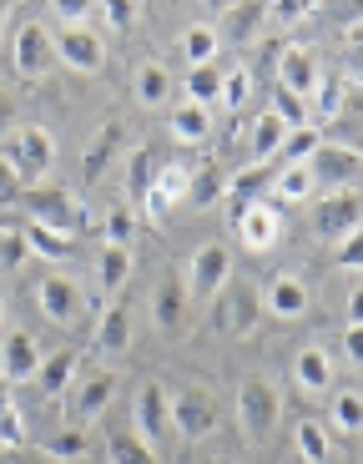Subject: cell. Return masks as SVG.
Segmentation results:
<instances>
[{
    "mask_svg": "<svg viewBox=\"0 0 363 464\" xmlns=\"http://www.w3.org/2000/svg\"><path fill=\"white\" fill-rule=\"evenodd\" d=\"M127 278H131V247L101 243V253H96V288H101V298H117L127 288Z\"/></svg>",
    "mask_w": 363,
    "mask_h": 464,
    "instance_id": "ffe728a7",
    "label": "cell"
},
{
    "mask_svg": "<svg viewBox=\"0 0 363 464\" xmlns=\"http://www.w3.org/2000/svg\"><path fill=\"white\" fill-rule=\"evenodd\" d=\"M5 21H11V5H5V0H0V31H5Z\"/></svg>",
    "mask_w": 363,
    "mask_h": 464,
    "instance_id": "11a10c76",
    "label": "cell"
},
{
    "mask_svg": "<svg viewBox=\"0 0 363 464\" xmlns=\"http://www.w3.org/2000/svg\"><path fill=\"white\" fill-rule=\"evenodd\" d=\"M21 202L31 208V222L51 227L56 237H66V243H76L86 232H101V218H96L81 198H71L66 187H21Z\"/></svg>",
    "mask_w": 363,
    "mask_h": 464,
    "instance_id": "6da1fadb",
    "label": "cell"
},
{
    "mask_svg": "<svg viewBox=\"0 0 363 464\" xmlns=\"http://www.w3.org/2000/svg\"><path fill=\"white\" fill-rule=\"evenodd\" d=\"M121 141H127V121H121V116L101 121V127L86 137V147H81V182H86V187H96V182L106 177V167L117 162Z\"/></svg>",
    "mask_w": 363,
    "mask_h": 464,
    "instance_id": "ba28073f",
    "label": "cell"
},
{
    "mask_svg": "<svg viewBox=\"0 0 363 464\" xmlns=\"http://www.w3.org/2000/svg\"><path fill=\"white\" fill-rule=\"evenodd\" d=\"M137 102L141 106H167L172 102V76H167V66H157V61L137 66Z\"/></svg>",
    "mask_w": 363,
    "mask_h": 464,
    "instance_id": "f1b7e54d",
    "label": "cell"
},
{
    "mask_svg": "<svg viewBox=\"0 0 363 464\" xmlns=\"http://www.w3.org/2000/svg\"><path fill=\"white\" fill-rule=\"evenodd\" d=\"M106 454H111V464H157V454L127 430H106Z\"/></svg>",
    "mask_w": 363,
    "mask_h": 464,
    "instance_id": "d6a6232c",
    "label": "cell"
},
{
    "mask_svg": "<svg viewBox=\"0 0 363 464\" xmlns=\"http://www.w3.org/2000/svg\"><path fill=\"white\" fill-rule=\"evenodd\" d=\"M263 308H268L272 318H303L308 314V288L298 278H272L268 283V293H263Z\"/></svg>",
    "mask_w": 363,
    "mask_h": 464,
    "instance_id": "603a6c76",
    "label": "cell"
},
{
    "mask_svg": "<svg viewBox=\"0 0 363 464\" xmlns=\"http://www.w3.org/2000/svg\"><path fill=\"white\" fill-rule=\"evenodd\" d=\"M152 177H157L152 151L137 147V151H131V172H127V202H141V198H147V192H152Z\"/></svg>",
    "mask_w": 363,
    "mask_h": 464,
    "instance_id": "74e56055",
    "label": "cell"
},
{
    "mask_svg": "<svg viewBox=\"0 0 363 464\" xmlns=\"http://www.w3.org/2000/svg\"><path fill=\"white\" fill-rule=\"evenodd\" d=\"M167 409H172V430L182 434V440H207V434L217 430V419H223L217 394L202 389V383H187L182 394H167Z\"/></svg>",
    "mask_w": 363,
    "mask_h": 464,
    "instance_id": "3957f363",
    "label": "cell"
},
{
    "mask_svg": "<svg viewBox=\"0 0 363 464\" xmlns=\"http://www.w3.org/2000/svg\"><path fill=\"white\" fill-rule=\"evenodd\" d=\"M247 96H253V71H243V66L223 71V92H217V102H223L227 111H243Z\"/></svg>",
    "mask_w": 363,
    "mask_h": 464,
    "instance_id": "60d3db41",
    "label": "cell"
},
{
    "mask_svg": "<svg viewBox=\"0 0 363 464\" xmlns=\"http://www.w3.org/2000/svg\"><path fill=\"white\" fill-rule=\"evenodd\" d=\"M41 454H46V459H61V464H76V459H86V434L66 430V434H56V440L41 444Z\"/></svg>",
    "mask_w": 363,
    "mask_h": 464,
    "instance_id": "b9f144b4",
    "label": "cell"
},
{
    "mask_svg": "<svg viewBox=\"0 0 363 464\" xmlns=\"http://www.w3.org/2000/svg\"><path fill=\"white\" fill-rule=\"evenodd\" d=\"M11 202H21V177H15L11 162L0 157V208H11Z\"/></svg>",
    "mask_w": 363,
    "mask_h": 464,
    "instance_id": "681fc988",
    "label": "cell"
},
{
    "mask_svg": "<svg viewBox=\"0 0 363 464\" xmlns=\"http://www.w3.org/2000/svg\"><path fill=\"white\" fill-rule=\"evenodd\" d=\"M182 314H187V293H182V278L167 273L152 293V318H157V334L162 338H177L182 334Z\"/></svg>",
    "mask_w": 363,
    "mask_h": 464,
    "instance_id": "ac0fdd59",
    "label": "cell"
},
{
    "mask_svg": "<svg viewBox=\"0 0 363 464\" xmlns=\"http://www.w3.org/2000/svg\"><path fill=\"white\" fill-rule=\"evenodd\" d=\"M25 257H31V247H25V222L0 218V267H21Z\"/></svg>",
    "mask_w": 363,
    "mask_h": 464,
    "instance_id": "e575fe53",
    "label": "cell"
},
{
    "mask_svg": "<svg viewBox=\"0 0 363 464\" xmlns=\"http://www.w3.org/2000/svg\"><path fill=\"white\" fill-rule=\"evenodd\" d=\"M333 424H339L343 434H358V424H363V399L353 394V389H343V394L333 399Z\"/></svg>",
    "mask_w": 363,
    "mask_h": 464,
    "instance_id": "ee69618b",
    "label": "cell"
},
{
    "mask_svg": "<svg viewBox=\"0 0 363 464\" xmlns=\"http://www.w3.org/2000/svg\"><path fill=\"white\" fill-rule=\"evenodd\" d=\"M21 444H25V414L11 404L0 414V450H21Z\"/></svg>",
    "mask_w": 363,
    "mask_h": 464,
    "instance_id": "f6af8a7d",
    "label": "cell"
},
{
    "mask_svg": "<svg viewBox=\"0 0 363 464\" xmlns=\"http://www.w3.org/2000/svg\"><path fill=\"white\" fill-rule=\"evenodd\" d=\"M318 76H323V66H318L313 51L308 46H282V56H278V92L308 102L313 86H318Z\"/></svg>",
    "mask_w": 363,
    "mask_h": 464,
    "instance_id": "5bb4252c",
    "label": "cell"
},
{
    "mask_svg": "<svg viewBox=\"0 0 363 464\" xmlns=\"http://www.w3.org/2000/svg\"><path fill=\"white\" fill-rule=\"evenodd\" d=\"M131 419H137V440L147 450H162V440L172 434V409H167V389L162 383H141L137 399H131Z\"/></svg>",
    "mask_w": 363,
    "mask_h": 464,
    "instance_id": "52a82bcc",
    "label": "cell"
},
{
    "mask_svg": "<svg viewBox=\"0 0 363 464\" xmlns=\"http://www.w3.org/2000/svg\"><path fill=\"white\" fill-rule=\"evenodd\" d=\"M358 192H333L329 202H318L313 212V232L323 237V243H339V237H349V232H358Z\"/></svg>",
    "mask_w": 363,
    "mask_h": 464,
    "instance_id": "9a60e30c",
    "label": "cell"
},
{
    "mask_svg": "<svg viewBox=\"0 0 363 464\" xmlns=\"http://www.w3.org/2000/svg\"><path fill=\"white\" fill-rule=\"evenodd\" d=\"M56 61L71 71H101L106 66V46H101V35L91 31V25H66V31L56 35Z\"/></svg>",
    "mask_w": 363,
    "mask_h": 464,
    "instance_id": "8fae6325",
    "label": "cell"
},
{
    "mask_svg": "<svg viewBox=\"0 0 363 464\" xmlns=\"http://www.w3.org/2000/svg\"><path fill=\"white\" fill-rule=\"evenodd\" d=\"M5 409H11V383L0 379V414H5Z\"/></svg>",
    "mask_w": 363,
    "mask_h": 464,
    "instance_id": "db71d44e",
    "label": "cell"
},
{
    "mask_svg": "<svg viewBox=\"0 0 363 464\" xmlns=\"http://www.w3.org/2000/svg\"><path fill=\"white\" fill-rule=\"evenodd\" d=\"M111 394H117V373L111 369H91V373H81V379H71V414H76V424L101 419V409L111 404Z\"/></svg>",
    "mask_w": 363,
    "mask_h": 464,
    "instance_id": "7c38bea8",
    "label": "cell"
},
{
    "mask_svg": "<svg viewBox=\"0 0 363 464\" xmlns=\"http://www.w3.org/2000/svg\"><path fill=\"white\" fill-rule=\"evenodd\" d=\"M293 450L303 454V464H329V430L318 419H303L293 430Z\"/></svg>",
    "mask_w": 363,
    "mask_h": 464,
    "instance_id": "4dcf8cb0",
    "label": "cell"
},
{
    "mask_svg": "<svg viewBox=\"0 0 363 464\" xmlns=\"http://www.w3.org/2000/svg\"><path fill=\"white\" fill-rule=\"evenodd\" d=\"M152 198H162L167 208L187 198V172H182V162H167V167H157V177H152Z\"/></svg>",
    "mask_w": 363,
    "mask_h": 464,
    "instance_id": "f35d334b",
    "label": "cell"
},
{
    "mask_svg": "<svg viewBox=\"0 0 363 464\" xmlns=\"http://www.w3.org/2000/svg\"><path fill=\"white\" fill-rule=\"evenodd\" d=\"M358 343H363V328H358V324H349V334H343V348H349V359H353V363H358V353H363Z\"/></svg>",
    "mask_w": 363,
    "mask_h": 464,
    "instance_id": "f5cc1de1",
    "label": "cell"
},
{
    "mask_svg": "<svg viewBox=\"0 0 363 464\" xmlns=\"http://www.w3.org/2000/svg\"><path fill=\"white\" fill-rule=\"evenodd\" d=\"M131 237H137V218H131V208H127V202H117V208H106V218H101V243L131 247Z\"/></svg>",
    "mask_w": 363,
    "mask_h": 464,
    "instance_id": "8d00e7d4",
    "label": "cell"
},
{
    "mask_svg": "<svg viewBox=\"0 0 363 464\" xmlns=\"http://www.w3.org/2000/svg\"><path fill=\"white\" fill-rule=\"evenodd\" d=\"M308 167H313V182L323 187H343V192H353V182H358V151H349V147H323L308 157Z\"/></svg>",
    "mask_w": 363,
    "mask_h": 464,
    "instance_id": "2e32d148",
    "label": "cell"
},
{
    "mask_svg": "<svg viewBox=\"0 0 363 464\" xmlns=\"http://www.w3.org/2000/svg\"><path fill=\"white\" fill-rule=\"evenodd\" d=\"M308 102L318 106V116H343V76H318Z\"/></svg>",
    "mask_w": 363,
    "mask_h": 464,
    "instance_id": "7bdbcfd3",
    "label": "cell"
},
{
    "mask_svg": "<svg viewBox=\"0 0 363 464\" xmlns=\"http://www.w3.org/2000/svg\"><path fill=\"white\" fill-rule=\"evenodd\" d=\"M223 192L237 202V208H247V202H263V198L272 192V172H268V162L243 167V172H237L233 182H223Z\"/></svg>",
    "mask_w": 363,
    "mask_h": 464,
    "instance_id": "cb8c5ba5",
    "label": "cell"
},
{
    "mask_svg": "<svg viewBox=\"0 0 363 464\" xmlns=\"http://www.w3.org/2000/svg\"><path fill=\"white\" fill-rule=\"evenodd\" d=\"M0 157L11 162V172L21 177V182H31V187H41L51 177V167H56V137H51L46 127H21V131H11V137L0 141Z\"/></svg>",
    "mask_w": 363,
    "mask_h": 464,
    "instance_id": "7a4b0ae2",
    "label": "cell"
},
{
    "mask_svg": "<svg viewBox=\"0 0 363 464\" xmlns=\"http://www.w3.org/2000/svg\"><path fill=\"white\" fill-rule=\"evenodd\" d=\"M25 247H31L35 257H51V263H66V257L76 253V243L56 237V232H51V227H41V222H25Z\"/></svg>",
    "mask_w": 363,
    "mask_h": 464,
    "instance_id": "1f68e13d",
    "label": "cell"
},
{
    "mask_svg": "<svg viewBox=\"0 0 363 464\" xmlns=\"http://www.w3.org/2000/svg\"><path fill=\"white\" fill-rule=\"evenodd\" d=\"M227 278H233V253L223 243H202L187 263V298H197V303L217 298L227 288Z\"/></svg>",
    "mask_w": 363,
    "mask_h": 464,
    "instance_id": "8992f818",
    "label": "cell"
},
{
    "mask_svg": "<svg viewBox=\"0 0 363 464\" xmlns=\"http://www.w3.org/2000/svg\"><path fill=\"white\" fill-rule=\"evenodd\" d=\"M358 263H363V237L349 232V237H339V267L343 273H358Z\"/></svg>",
    "mask_w": 363,
    "mask_h": 464,
    "instance_id": "c3c4849f",
    "label": "cell"
},
{
    "mask_svg": "<svg viewBox=\"0 0 363 464\" xmlns=\"http://www.w3.org/2000/svg\"><path fill=\"white\" fill-rule=\"evenodd\" d=\"M318 147H323V131L308 121V127H293L288 137H282V151H278V157H288V162H308Z\"/></svg>",
    "mask_w": 363,
    "mask_h": 464,
    "instance_id": "ab89813d",
    "label": "cell"
},
{
    "mask_svg": "<svg viewBox=\"0 0 363 464\" xmlns=\"http://www.w3.org/2000/svg\"><path fill=\"white\" fill-rule=\"evenodd\" d=\"M258 25H268V5H258V0H247V5H223V31H217V41L243 46V41L258 35Z\"/></svg>",
    "mask_w": 363,
    "mask_h": 464,
    "instance_id": "44dd1931",
    "label": "cell"
},
{
    "mask_svg": "<svg viewBox=\"0 0 363 464\" xmlns=\"http://www.w3.org/2000/svg\"><path fill=\"white\" fill-rule=\"evenodd\" d=\"M293 373H298V383H303V394H329L333 389V363H329L323 348H303L298 363H293Z\"/></svg>",
    "mask_w": 363,
    "mask_h": 464,
    "instance_id": "d4e9b609",
    "label": "cell"
},
{
    "mask_svg": "<svg viewBox=\"0 0 363 464\" xmlns=\"http://www.w3.org/2000/svg\"><path fill=\"white\" fill-rule=\"evenodd\" d=\"M223 308H217V328H227L233 338H253L263 324V293L258 288H227L217 293Z\"/></svg>",
    "mask_w": 363,
    "mask_h": 464,
    "instance_id": "4fadbf2b",
    "label": "cell"
},
{
    "mask_svg": "<svg viewBox=\"0 0 363 464\" xmlns=\"http://www.w3.org/2000/svg\"><path fill=\"white\" fill-rule=\"evenodd\" d=\"M237 237H243L247 253H272V247H278V237H282V212L272 208L268 198L237 208Z\"/></svg>",
    "mask_w": 363,
    "mask_h": 464,
    "instance_id": "30bf717a",
    "label": "cell"
},
{
    "mask_svg": "<svg viewBox=\"0 0 363 464\" xmlns=\"http://www.w3.org/2000/svg\"><path fill=\"white\" fill-rule=\"evenodd\" d=\"M278 414H282L278 383L272 379H243V389H237V424H243L247 440H263V434L278 424Z\"/></svg>",
    "mask_w": 363,
    "mask_h": 464,
    "instance_id": "5b68a950",
    "label": "cell"
},
{
    "mask_svg": "<svg viewBox=\"0 0 363 464\" xmlns=\"http://www.w3.org/2000/svg\"><path fill=\"white\" fill-rule=\"evenodd\" d=\"M217 92H223V66L212 61V66H192L187 76V106H202L207 111L212 102H217Z\"/></svg>",
    "mask_w": 363,
    "mask_h": 464,
    "instance_id": "f546056e",
    "label": "cell"
},
{
    "mask_svg": "<svg viewBox=\"0 0 363 464\" xmlns=\"http://www.w3.org/2000/svg\"><path fill=\"white\" fill-rule=\"evenodd\" d=\"M76 369H81V353H76V348H56V353H46L41 369H35V389H41V394H61V389H71Z\"/></svg>",
    "mask_w": 363,
    "mask_h": 464,
    "instance_id": "7402d4cb",
    "label": "cell"
},
{
    "mask_svg": "<svg viewBox=\"0 0 363 464\" xmlns=\"http://www.w3.org/2000/svg\"><path fill=\"white\" fill-rule=\"evenodd\" d=\"M41 343H35L31 334H11L5 343H0V379L5 383H31L35 369H41Z\"/></svg>",
    "mask_w": 363,
    "mask_h": 464,
    "instance_id": "e0dca14e",
    "label": "cell"
},
{
    "mask_svg": "<svg viewBox=\"0 0 363 464\" xmlns=\"http://www.w3.org/2000/svg\"><path fill=\"white\" fill-rule=\"evenodd\" d=\"M137 15H141V5H131V0H106V5H101V21L117 25V31H131Z\"/></svg>",
    "mask_w": 363,
    "mask_h": 464,
    "instance_id": "7dc6e473",
    "label": "cell"
},
{
    "mask_svg": "<svg viewBox=\"0 0 363 464\" xmlns=\"http://www.w3.org/2000/svg\"><path fill=\"white\" fill-rule=\"evenodd\" d=\"M11 131H15V106H11V96L0 92V141L11 137Z\"/></svg>",
    "mask_w": 363,
    "mask_h": 464,
    "instance_id": "816d5d0a",
    "label": "cell"
},
{
    "mask_svg": "<svg viewBox=\"0 0 363 464\" xmlns=\"http://www.w3.org/2000/svg\"><path fill=\"white\" fill-rule=\"evenodd\" d=\"M272 116H278L288 131H293V127H308V102H298V96L278 92V106H272Z\"/></svg>",
    "mask_w": 363,
    "mask_h": 464,
    "instance_id": "bcb514c9",
    "label": "cell"
},
{
    "mask_svg": "<svg viewBox=\"0 0 363 464\" xmlns=\"http://www.w3.org/2000/svg\"><path fill=\"white\" fill-rule=\"evenodd\" d=\"M172 137L182 141V147H197V141L212 137V116L202 111V106H182V111L172 116Z\"/></svg>",
    "mask_w": 363,
    "mask_h": 464,
    "instance_id": "836d02e7",
    "label": "cell"
},
{
    "mask_svg": "<svg viewBox=\"0 0 363 464\" xmlns=\"http://www.w3.org/2000/svg\"><path fill=\"white\" fill-rule=\"evenodd\" d=\"M0 324H5V303H0Z\"/></svg>",
    "mask_w": 363,
    "mask_h": 464,
    "instance_id": "9f6ffc18",
    "label": "cell"
},
{
    "mask_svg": "<svg viewBox=\"0 0 363 464\" xmlns=\"http://www.w3.org/2000/svg\"><path fill=\"white\" fill-rule=\"evenodd\" d=\"M282 137H288V127H282L272 111H263L258 121H253V151H258V162L278 157V151H282Z\"/></svg>",
    "mask_w": 363,
    "mask_h": 464,
    "instance_id": "d590c367",
    "label": "cell"
},
{
    "mask_svg": "<svg viewBox=\"0 0 363 464\" xmlns=\"http://www.w3.org/2000/svg\"><path fill=\"white\" fill-rule=\"evenodd\" d=\"M313 192H318V182H313V167L308 162H288L272 177V198L278 202H308Z\"/></svg>",
    "mask_w": 363,
    "mask_h": 464,
    "instance_id": "4316f807",
    "label": "cell"
},
{
    "mask_svg": "<svg viewBox=\"0 0 363 464\" xmlns=\"http://www.w3.org/2000/svg\"><path fill=\"white\" fill-rule=\"evenodd\" d=\"M96 353H127L131 348V314L121 303H106L101 318H96V334H91Z\"/></svg>",
    "mask_w": 363,
    "mask_h": 464,
    "instance_id": "d6986e66",
    "label": "cell"
},
{
    "mask_svg": "<svg viewBox=\"0 0 363 464\" xmlns=\"http://www.w3.org/2000/svg\"><path fill=\"white\" fill-rule=\"evenodd\" d=\"M182 56H187V66H212V61L223 56V41H217V25L197 21L182 31Z\"/></svg>",
    "mask_w": 363,
    "mask_h": 464,
    "instance_id": "484cf974",
    "label": "cell"
},
{
    "mask_svg": "<svg viewBox=\"0 0 363 464\" xmlns=\"http://www.w3.org/2000/svg\"><path fill=\"white\" fill-rule=\"evenodd\" d=\"M303 15H313V5H298V0H278V5H268V21H303Z\"/></svg>",
    "mask_w": 363,
    "mask_h": 464,
    "instance_id": "f907efd6",
    "label": "cell"
},
{
    "mask_svg": "<svg viewBox=\"0 0 363 464\" xmlns=\"http://www.w3.org/2000/svg\"><path fill=\"white\" fill-rule=\"evenodd\" d=\"M11 71L21 82H41L56 71V35L46 31L41 21H25L11 41Z\"/></svg>",
    "mask_w": 363,
    "mask_h": 464,
    "instance_id": "277c9868",
    "label": "cell"
},
{
    "mask_svg": "<svg viewBox=\"0 0 363 464\" xmlns=\"http://www.w3.org/2000/svg\"><path fill=\"white\" fill-rule=\"evenodd\" d=\"M35 303H41V314H46L51 324H61V328H71L86 308L76 278H66V273H46V278L35 283Z\"/></svg>",
    "mask_w": 363,
    "mask_h": 464,
    "instance_id": "9c48e42d",
    "label": "cell"
},
{
    "mask_svg": "<svg viewBox=\"0 0 363 464\" xmlns=\"http://www.w3.org/2000/svg\"><path fill=\"white\" fill-rule=\"evenodd\" d=\"M223 202V172L217 167H197V172H187V208L207 212Z\"/></svg>",
    "mask_w": 363,
    "mask_h": 464,
    "instance_id": "83f0119b",
    "label": "cell"
}]
</instances>
